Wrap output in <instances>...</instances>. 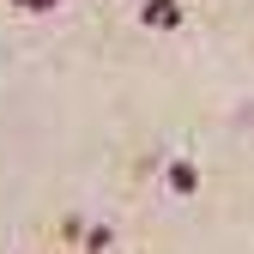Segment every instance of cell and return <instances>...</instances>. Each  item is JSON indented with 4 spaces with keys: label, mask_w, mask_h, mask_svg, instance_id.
<instances>
[{
    "label": "cell",
    "mask_w": 254,
    "mask_h": 254,
    "mask_svg": "<svg viewBox=\"0 0 254 254\" xmlns=\"http://www.w3.org/2000/svg\"><path fill=\"white\" fill-rule=\"evenodd\" d=\"M145 24H151V30L182 24V0H145Z\"/></svg>",
    "instance_id": "2"
},
{
    "label": "cell",
    "mask_w": 254,
    "mask_h": 254,
    "mask_svg": "<svg viewBox=\"0 0 254 254\" xmlns=\"http://www.w3.org/2000/svg\"><path fill=\"white\" fill-rule=\"evenodd\" d=\"M109 242H115L109 224H85V242H79V248H85V254H109Z\"/></svg>",
    "instance_id": "3"
},
{
    "label": "cell",
    "mask_w": 254,
    "mask_h": 254,
    "mask_svg": "<svg viewBox=\"0 0 254 254\" xmlns=\"http://www.w3.org/2000/svg\"><path fill=\"white\" fill-rule=\"evenodd\" d=\"M164 182H170V194H194V188H200V164H188V157H176V164L164 170Z\"/></svg>",
    "instance_id": "1"
}]
</instances>
